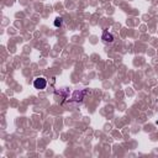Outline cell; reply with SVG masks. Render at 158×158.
I'll use <instances>...</instances> for the list:
<instances>
[{
    "mask_svg": "<svg viewBox=\"0 0 158 158\" xmlns=\"http://www.w3.org/2000/svg\"><path fill=\"white\" fill-rule=\"evenodd\" d=\"M62 22H63V21H62V17H57L56 21H54V26H56V27H59V26L62 25Z\"/></svg>",
    "mask_w": 158,
    "mask_h": 158,
    "instance_id": "3",
    "label": "cell"
},
{
    "mask_svg": "<svg viewBox=\"0 0 158 158\" xmlns=\"http://www.w3.org/2000/svg\"><path fill=\"white\" fill-rule=\"evenodd\" d=\"M46 85H47V81H46L44 78H36L35 81H33V86H35L36 89H38V90L44 89Z\"/></svg>",
    "mask_w": 158,
    "mask_h": 158,
    "instance_id": "1",
    "label": "cell"
},
{
    "mask_svg": "<svg viewBox=\"0 0 158 158\" xmlns=\"http://www.w3.org/2000/svg\"><path fill=\"white\" fill-rule=\"evenodd\" d=\"M102 38H104V41H105V42H112V40H114V38H112V36H111L107 31H105V32H104Z\"/></svg>",
    "mask_w": 158,
    "mask_h": 158,
    "instance_id": "2",
    "label": "cell"
}]
</instances>
